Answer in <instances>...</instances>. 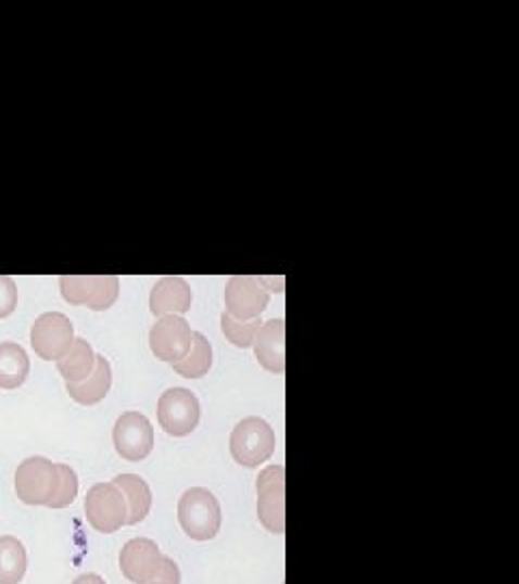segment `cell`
Returning a JSON list of instances; mask_svg holds the SVG:
<instances>
[{
  "instance_id": "obj_19",
  "label": "cell",
  "mask_w": 519,
  "mask_h": 584,
  "mask_svg": "<svg viewBox=\"0 0 519 584\" xmlns=\"http://www.w3.org/2000/svg\"><path fill=\"white\" fill-rule=\"evenodd\" d=\"M180 377L200 379L213 368V346L204 333H193V346L185 359L172 364Z\"/></svg>"
},
{
  "instance_id": "obj_4",
  "label": "cell",
  "mask_w": 519,
  "mask_h": 584,
  "mask_svg": "<svg viewBox=\"0 0 519 584\" xmlns=\"http://www.w3.org/2000/svg\"><path fill=\"white\" fill-rule=\"evenodd\" d=\"M87 522L102 535L117 533L128 522V505L124 494L113 483H98L85 498Z\"/></svg>"
},
{
  "instance_id": "obj_25",
  "label": "cell",
  "mask_w": 519,
  "mask_h": 584,
  "mask_svg": "<svg viewBox=\"0 0 519 584\" xmlns=\"http://www.w3.org/2000/svg\"><path fill=\"white\" fill-rule=\"evenodd\" d=\"M72 584H106L98 574H85L80 579H76Z\"/></svg>"
},
{
  "instance_id": "obj_18",
  "label": "cell",
  "mask_w": 519,
  "mask_h": 584,
  "mask_svg": "<svg viewBox=\"0 0 519 584\" xmlns=\"http://www.w3.org/2000/svg\"><path fill=\"white\" fill-rule=\"evenodd\" d=\"M30 372V359L26 351L15 342H0V388H20Z\"/></svg>"
},
{
  "instance_id": "obj_17",
  "label": "cell",
  "mask_w": 519,
  "mask_h": 584,
  "mask_svg": "<svg viewBox=\"0 0 519 584\" xmlns=\"http://www.w3.org/2000/svg\"><path fill=\"white\" fill-rule=\"evenodd\" d=\"M96 366V353L85 338H74L69 351L56 361V368L65 383H78L91 374Z\"/></svg>"
},
{
  "instance_id": "obj_13",
  "label": "cell",
  "mask_w": 519,
  "mask_h": 584,
  "mask_svg": "<svg viewBox=\"0 0 519 584\" xmlns=\"http://www.w3.org/2000/svg\"><path fill=\"white\" fill-rule=\"evenodd\" d=\"M283 318H273L260 325L254 338V351L260 366L268 372L283 374L286 370V327Z\"/></svg>"
},
{
  "instance_id": "obj_26",
  "label": "cell",
  "mask_w": 519,
  "mask_h": 584,
  "mask_svg": "<svg viewBox=\"0 0 519 584\" xmlns=\"http://www.w3.org/2000/svg\"><path fill=\"white\" fill-rule=\"evenodd\" d=\"M150 584H167V583H150Z\"/></svg>"
},
{
  "instance_id": "obj_14",
  "label": "cell",
  "mask_w": 519,
  "mask_h": 584,
  "mask_svg": "<svg viewBox=\"0 0 519 584\" xmlns=\"http://www.w3.org/2000/svg\"><path fill=\"white\" fill-rule=\"evenodd\" d=\"M193 292L182 278H163L150 292V312L154 316L185 314L191 309Z\"/></svg>"
},
{
  "instance_id": "obj_15",
  "label": "cell",
  "mask_w": 519,
  "mask_h": 584,
  "mask_svg": "<svg viewBox=\"0 0 519 584\" xmlns=\"http://www.w3.org/2000/svg\"><path fill=\"white\" fill-rule=\"evenodd\" d=\"M111 383H113V372H111L109 359L104 355H96V366L91 374L78 383H65V390L69 398L76 401L78 405H96L109 394Z\"/></svg>"
},
{
  "instance_id": "obj_8",
  "label": "cell",
  "mask_w": 519,
  "mask_h": 584,
  "mask_svg": "<svg viewBox=\"0 0 519 584\" xmlns=\"http://www.w3.org/2000/svg\"><path fill=\"white\" fill-rule=\"evenodd\" d=\"M200 401L187 388H172L159 401V422L167 435H191L200 424Z\"/></svg>"
},
{
  "instance_id": "obj_1",
  "label": "cell",
  "mask_w": 519,
  "mask_h": 584,
  "mask_svg": "<svg viewBox=\"0 0 519 584\" xmlns=\"http://www.w3.org/2000/svg\"><path fill=\"white\" fill-rule=\"evenodd\" d=\"M178 520L191 539L211 542L221 531V505L213 492L193 487L178 503Z\"/></svg>"
},
{
  "instance_id": "obj_16",
  "label": "cell",
  "mask_w": 519,
  "mask_h": 584,
  "mask_svg": "<svg viewBox=\"0 0 519 584\" xmlns=\"http://www.w3.org/2000/svg\"><path fill=\"white\" fill-rule=\"evenodd\" d=\"M113 485H117L126 498V505H128V522L126 524L135 526L139 522H143L152 509L150 485L137 474H119L113 479Z\"/></svg>"
},
{
  "instance_id": "obj_7",
  "label": "cell",
  "mask_w": 519,
  "mask_h": 584,
  "mask_svg": "<svg viewBox=\"0 0 519 584\" xmlns=\"http://www.w3.org/2000/svg\"><path fill=\"white\" fill-rule=\"evenodd\" d=\"M74 325L61 312H46L30 327V346L46 361H59L74 344Z\"/></svg>"
},
{
  "instance_id": "obj_9",
  "label": "cell",
  "mask_w": 519,
  "mask_h": 584,
  "mask_svg": "<svg viewBox=\"0 0 519 584\" xmlns=\"http://www.w3.org/2000/svg\"><path fill=\"white\" fill-rule=\"evenodd\" d=\"M193 333L191 325L178 316H161L156 325L150 329V348L156 355V359H163L167 364H176L187 357V353L193 346Z\"/></svg>"
},
{
  "instance_id": "obj_6",
  "label": "cell",
  "mask_w": 519,
  "mask_h": 584,
  "mask_svg": "<svg viewBox=\"0 0 519 584\" xmlns=\"http://www.w3.org/2000/svg\"><path fill=\"white\" fill-rule=\"evenodd\" d=\"M59 287L67 303L87 305L93 312L109 309L119 296V280L115 276H63Z\"/></svg>"
},
{
  "instance_id": "obj_10",
  "label": "cell",
  "mask_w": 519,
  "mask_h": 584,
  "mask_svg": "<svg viewBox=\"0 0 519 584\" xmlns=\"http://www.w3.org/2000/svg\"><path fill=\"white\" fill-rule=\"evenodd\" d=\"M113 446L126 461H143L154 448L152 422L139 411H126L113 429Z\"/></svg>"
},
{
  "instance_id": "obj_12",
  "label": "cell",
  "mask_w": 519,
  "mask_h": 584,
  "mask_svg": "<svg viewBox=\"0 0 519 584\" xmlns=\"http://www.w3.org/2000/svg\"><path fill=\"white\" fill-rule=\"evenodd\" d=\"M268 305V289L254 276H237L226 287V312L239 320L260 318Z\"/></svg>"
},
{
  "instance_id": "obj_11",
  "label": "cell",
  "mask_w": 519,
  "mask_h": 584,
  "mask_svg": "<svg viewBox=\"0 0 519 584\" xmlns=\"http://www.w3.org/2000/svg\"><path fill=\"white\" fill-rule=\"evenodd\" d=\"M165 555L161 548L145 537L130 539L119 555V570L122 574L135 584H150L156 581L163 568Z\"/></svg>"
},
{
  "instance_id": "obj_3",
  "label": "cell",
  "mask_w": 519,
  "mask_h": 584,
  "mask_svg": "<svg viewBox=\"0 0 519 584\" xmlns=\"http://www.w3.org/2000/svg\"><path fill=\"white\" fill-rule=\"evenodd\" d=\"M59 468L46 457H28L15 470V494L24 505H48L56 492Z\"/></svg>"
},
{
  "instance_id": "obj_23",
  "label": "cell",
  "mask_w": 519,
  "mask_h": 584,
  "mask_svg": "<svg viewBox=\"0 0 519 584\" xmlns=\"http://www.w3.org/2000/svg\"><path fill=\"white\" fill-rule=\"evenodd\" d=\"M17 307V287L9 276H0V318H7Z\"/></svg>"
},
{
  "instance_id": "obj_24",
  "label": "cell",
  "mask_w": 519,
  "mask_h": 584,
  "mask_svg": "<svg viewBox=\"0 0 519 584\" xmlns=\"http://www.w3.org/2000/svg\"><path fill=\"white\" fill-rule=\"evenodd\" d=\"M180 581H182V576H180V570H178L176 561L169 559V557H165L163 568H161V572H159V576H156L154 583L180 584Z\"/></svg>"
},
{
  "instance_id": "obj_2",
  "label": "cell",
  "mask_w": 519,
  "mask_h": 584,
  "mask_svg": "<svg viewBox=\"0 0 519 584\" xmlns=\"http://www.w3.org/2000/svg\"><path fill=\"white\" fill-rule=\"evenodd\" d=\"M230 453L237 464L258 468L275 453V433L266 420L250 416L237 424L230 437Z\"/></svg>"
},
{
  "instance_id": "obj_20",
  "label": "cell",
  "mask_w": 519,
  "mask_h": 584,
  "mask_svg": "<svg viewBox=\"0 0 519 584\" xmlns=\"http://www.w3.org/2000/svg\"><path fill=\"white\" fill-rule=\"evenodd\" d=\"M26 550L20 539L0 537V584H20L26 574Z\"/></svg>"
},
{
  "instance_id": "obj_22",
  "label": "cell",
  "mask_w": 519,
  "mask_h": 584,
  "mask_svg": "<svg viewBox=\"0 0 519 584\" xmlns=\"http://www.w3.org/2000/svg\"><path fill=\"white\" fill-rule=\"evenodd\" d=\"M56 468H59L56 492H54V496L50 498V503L46 507H50V509H65L78 496V477H76V472L69 466L56 464Z\"/></svg>"
},
{
  "instance_id": "obj_5",
  "label": "cell",
  "mask_w": 519,
  "mask_h": 584,
  "mask_svg": "<svg viewBox=\"0 0 519 584\" xmlns=\"http://www.w3.org/2000/svg\"><path fill=\"white\" fill-rule=\"evenodd\" d=\"M260 524L273 533L283 535L286 531V468L268 466L260 472L258 483Z\"/></svg>"
},
{
  "instance_id": "obj_21",
  "label": "cell",
  "mask_w": 519,
  "mask_h": 584,
  "mask_svg": "<svg viewBox=\"0 0 519 584\" xmlns=\"http://www.w3.org/2000/svg\"><path fill=\"white\" fill-rule=\"evenodd\" d=\"M260 318H252V320H239L235 316H230L228 312L221 314V329L226 333V338L239 346V348H248L254 344V338L258 333Z\"/></svg>"
}]
</instances>
